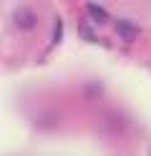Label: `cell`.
<instances>
[{
  "label": "cell",
  "mask_w": 151,
  "mask_h": 156,
  "mask_svg": "<svg viewBox=\"0 0 151 156\" xmlns=\"http://www.w3.org/2000/svg\"><path fill=\"white\" fill-rule=\"evenodd\" d=\"M88 15L93 18L96 23H106V20H108V13L103 10V8H98V5H93V3L88 5Z\"/></svg>",
  "instance_id": "obj_3"
},
{
  "label": "cell",
  "mask_w": 151,
  "mask_h": 156,
  "mask_svg": "<svg viewBox=\"0 0 151 156\" xmlns=\"http://www.w3.org/2000/svg\"><path fill=\"white\" fill-rule=\"evenodd\" d=\"M116 33H118V38H124V41H136L141 30H138V25L128 23V20H118L116 23Z\"/></svg>",
  "instance_id": "obj_2"
},
{
  "label": "cell",
  "mask_w": 151,
  "mask_h": 156,
  "mask_svg": "<svg viewBox=\"0 0 151 156\" xmlns=\"http://www.w3.org/2000/svg\"><path fill=\"white\" fill-rule=\"evenodd\" d=\"M13 18H15V25L20 28V30H30V28H35V23H38L35 13L30 10V8H18Z\"/></svg>",
  "instance_id": "obj_1"
}]
</instances>
